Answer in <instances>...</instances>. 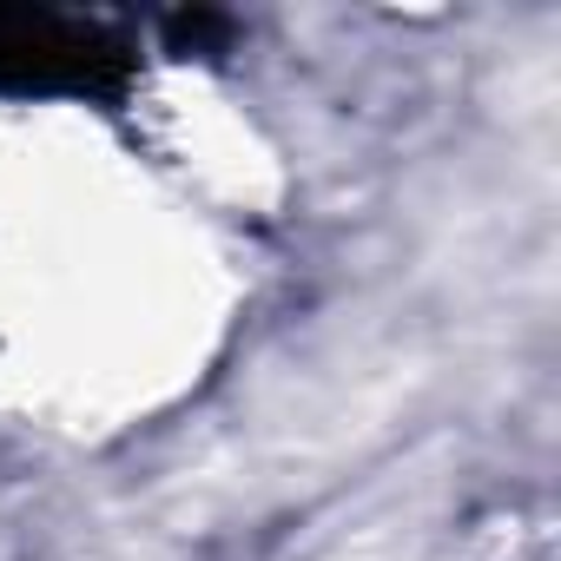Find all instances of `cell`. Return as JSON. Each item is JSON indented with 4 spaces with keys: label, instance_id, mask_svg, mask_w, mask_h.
Listing matches in <instances>:
<instances>
[{
    "label": "cell",
    "instance_id": "1",
    "mask_svg": "<svg viewBox=\"0 0 561 561\" xmlns=\"http://www.w3.org/2000/svg\"><path fill=\"white\" fill-rule=\"evenodd\" d=\"M133 87V47L93 21L0 8V93H60L119 106Z\"/></svg>",
    "mask_w": 561,
    "mask_h": 561
},
{
    "label": "cell",
    "instance_id": "2",
    "mask_svg": "<svg viewBox=\"0 0 561 561\" xmlns=\"http://www.w3.org/2000/svg\"><path fill=\"white\" fill-rule=\"evenodd\" d=\"M231 41H238V27L211 8H192V14L165 21V54H185V60L192 54H231Z\"/></svg>",
    "mask_w": 561,
    "mask_h": 561
}]
</instances>
